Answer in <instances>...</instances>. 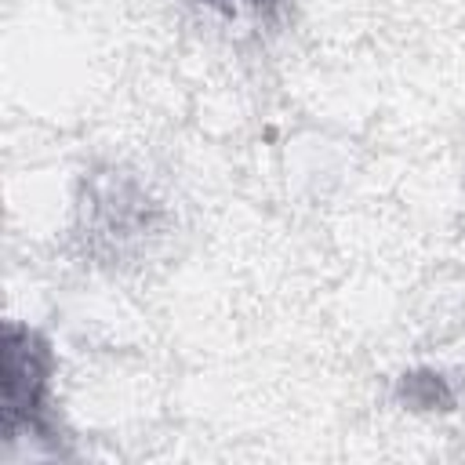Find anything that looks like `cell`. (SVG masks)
Here are the masks:
<instances>
[{
	"label": "cell",
	"mask_w": 465,
	"mask_h": 465,
	"mask_svg": "<svg viewBox=\"0 0 465 465\" xmlns=\"http://www.w3.org/2000/svg\"><path fill=\"white\" fill-rule=\"evenodd\" d=\"M0 432L4 450L33 447L44 458H73L58 411V349L29 320H4L0 331Z\"/></svg>",
	"instance_id": "obj_1"
},
{
	"label": "cell",
	"mask_w": 465,
	"mask_h": 465,
	"mask_svg": "<svg viewBox=\"0 0 465 465\" xmlns=\"http://www.w3.org/2000/svg\"><path fill=\"white\" fill-rule=\"evenodd\" d=\"M163 229L167 211L138 174L116 163H102L80 174L69 236L87 265L124 269L145 258Z\"/></svg>",
	"instance_id": "obj_2"
},
{
	"label": "cell",
	"mask_w": 465,
	"mask_h": 465,
	"mask_svg": "<svg viewBox=\"0 0 465 465\" xmlns=\"http://www.w3.org/2000/svg\"><path fill=\"white\" fill-rule=\"evenodd\" d=\"M392 400L411 414H454L461 403V389L440 367H407L392 381Z\"/></svg>",
	"instance_id": "obj_3"
},
{
	"label": "cell",
	"mask_w": 465,
	"mask_h": 465,
	"mask_svg": "<svg viewBox=\"0 0 465 465\" xmlns=\"http://www.w3.org/2000/svg\"><path fill=\"white\" fill-rule=\"evenodd\" d=\"M229 25H251V29H262V25H276L287 18L291 4L294 0H185Z\"/></svg>",
	"instance_id": "obj_4"
}]
</instances>
